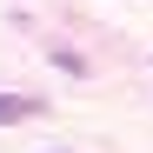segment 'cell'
I'll return each instance as SVG.
<instances>
[{
  "label": "cell",
  "mask_w": 153,
  "mask_h": 153,
  "mask_svg": "<svg viewBox=\"0 0 153 153\" xmlns=\"http://www.w3.org/2000/svg\"><path fill=\"white\" fill-rule=\"evenodd\" d=\"M40 113V100H27V93H0V126H13V120H33Z\"/></svg>",
  "instance_id": "6da1fadb"
}]
</instances>
